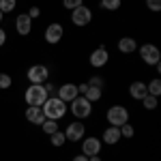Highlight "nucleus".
<instances>
[{"instance_id": "1", "label": "nucleus", "mask_w": 161, "mask_h": 161, "mask_svg": "<svg viewBox=\"0 0 161 161\" xmlns=\"http://www.w3.org/2000/svg\"><path fill=\"white\" fill-rule=\"evenodd\" d=\"M41 110H43V114H45V118L58 120V118H62V116L67 114V103H64L62 99H58V97H47L45 103L41 105Z\"/></svg>"}, {"instance_id": "2", "label": "nucleus", "mask_w": 161, "mask_h": 161, "mask_svg": "<svg viewBox=\"0 0 161 161\" xmlns=\"http://www.w3.org/2000/svg\"><path fill=\"white\" fill-rule=\"evenodd\" d=\"M47 97H50V95H47V90L43 88V84H30V86L26 88V103H28V105L41 108Z\"/></svg>"}, {"instance_id": "3", "label": "nucleus", "mask_w": 161, "mask_h": 161, "mask_svg": "<svg viewBox=\"0 0 161 161\" xmlns=\"http://www.w3.org/2000/svg\"><path fill=\"white\" fill-rule=\"evenodd\" d=\"M71 112H73V116H77V120H82V118H88L90 116V112H92V103L82 95H77L73 101H71Z\"/></svg>"}, {"instance_id": "4", "label": "nucleus", "mask_w": 161, "mask_h": 161, "mask_svg": "<svg viewBox=\"0 0 161 161\" xmlns=\"http://www.w3.org/2000/svg\"><path fill=\"white\" fill-rule=\"evenodd\" d=\"M108 123L112 127H120V125L129 123V112H127V108H123V105H112L110 110H108Z\"/></svg>"}, {"instance_id": "5", "label": "nucleus", "mask_w": 161, "mask_h": 161, "mask_svg": "<svg viewBox=\"0 0 161 161\" xmlns=\"http://www.w3.org/2000/svg\"><path fill=\"white\" fill-rule=\"evenodd\" d=\"M47 77H50V69L45 64H32L28 69V80L32 84H43V82H47Z\"/></svg>"}, {"instance_id": "6", "label": "nucleus", "mask_w": 161, "mask_h": 161, "mask_svg": "<svg viewBox=\"0 0 161 161\" xmlns=\"http://www.w3.org/2000/svg\"><path fill=\"white\" fill-rule=\"evenodd\" d=\"M140 56H142V60L146 62V64H157V62L161 60L159 47H157V45H153V43L142 45V47H140Z\"/></svg>"}, {"instance_id": "7", "label": "nucleus", "mask_w": 161, "mask_h": 161, "mask_svg": "<svg viewBox=\"0 0 161 161\" xmlns=\"http://www.w3.org/2000/svg\"><path fill=\"white\" fill-rule=\"evenodd\" d=\"M90 19H92V11H90L88 7H84V4L71 11V22H73L75 26H88Z\"/></svg>"}, {"instance_id": "8", "label": "nucleus", "mask_w": 161, "mask_h": 161, "mask_svg": "<svg viewBox=\"0 0 161 161\" xmlns=\"http://www.w3.org/2000/svg\"><path fill=\"white\" fill-rule=\"evenodd\" d=\"M84 133H86L84 123H82V120H75V123H71L69 127H67L64 137H67V140H71V142H80V140L84 137Z\"/></svg>"}, {"instance_id": "9", "label": "nucleus", "mask_w": 161, "mask_h": 161, "mask_svg": "<svg viewBox=\"0 0 161 161\" xmlns=\"http://www.w3.org/2000/svg\"><path fill=\"white\" fill-rule=\"evenodd\" d=\"M62 32H64V28L54 22V24H50L47 28H45V41L54 45V43H58V41L62 39Z\"/></svg>"}, {"instance_id": "10", "label": "nucleus", "mask_w": 161, "mask_h": 161, "mask_svg": "<svg viewBox=\"0 0 161 161\" xmlns=\"http://www.w3.org/2000/svg\"><path fill=\"white\" fill-rule=\"evenodd\" d=\"M99 150H101V140H97V137H86V140L82 142V153H84L86 157L99 155Z\"/></svg>"}, {"instance_id": "11", "label": "nucleus", "mask_w": 161, "mask_h": 161, "mask_svg": "<svg viewBox=\"0 0 161 161\" xmlns=\"http://www.w3.org/2000/svg\"><path fill=\"white\" fill-rule=\"evenodd\" d=\"M15 28H17V32L26 37L30 30H32V19L28 17V13H19L17 15V19H15Z\"/></svg>"}, {"instance_id": "12", "label": "nucleus", "mask_w": 161, "mask_h": 161, "mask_svg": "<svg viewBox=\"0 0 161 161\" xmlns=\"http://www.w3.org/2000/svg\"><path fill=\"white\" fill-rule=\"evenodd\" d=\"M108 58H110V54H108V50L105 47H97V50L90 54V64L92 67H105L108 64Z\"/></svg>"}, {"instance_id": "13", "label": "nucleus", "mask_w": 161, "mask_h": 161, "mask_svg": "<svg viewBox=\"0 0 161 161\" xmlns=\"http://www.w3.org/2000/svg\"><path fill=\"white\" fill-rule=\"evenodd\" d=\"M58 99H62L64 103L67 101H73L75 97H77V86L75 84H62L60 88H58V95H56Z\"/></svg>"}, {"instance_id": "14", "label": "nucleus", "mask_w": 161, "mask_h": 161, "mask_svg": "<svg viewBox=\"0 0 161 161\" xmlns=\"http://www.w3.org/2000/svg\"><path fill=\"white\" fill-rule=\"evenodd\" d=\"M26 118H28V123H32V125H41L43 120H45V114H43V110L37 108V105H28Z\"/></svg>"}, {"instance_id": "15", "label": "nucleus", "mask_w": 161, "mask_h": 161, "mask_svg": "<svg viewBox=\"0 0 161 161\" xmlns=\"http://www.w3.org/2000/svg\"><path fill=\"white\" fill-rule=\"evenodd\" d=\"M129 95H131V99H137L142 101L146 95H148V90H146V84L144 82H133L131 86H129Z\"/></svg>"}, {"instance_id": "16", "label": "nucleus", "mask_w": 161, "mask_h": 161, "mask_svg": "<svg viewBox=\"0 0 161 161\" xmlns=\"http://www.w3.org/2000/svg\"><path fill=\"white\" fill-rule=\"evenodd\" d=\"M120 127H108V129H105V131H103V142H105V144H116V142H118V140H120Z\"/></svg>"}, {"instance_id": "17", "label": "nucleus", "mask_w": 161, "mask_h": 161, "mask_svg": "<svg viewBox=\"0 0 161 161\" xmlns=\"http://www.w3.org/2000/svg\"><path fill=\"white\" fill-rule=\"evenodd\" d=\"M118 50L123 52V54H131V52H136V50H137L136 39H131V37H123L120 41H118Z\"/></svg>"}, {"instance_id": "18", "label": "nucleus", "mask_w": 161, "mask_h": 161, "mask_svg": "<svg viewBox=\"0 0 161 161\" xmlns=\"http://www.w3.org/2000/svg\"><path fill=\"white\" fill-rule=\"evenodd\" d=\"M41 127H43V133H47V136H52V133L58 131V123H56V120H50V118H45V120L41 123Z\"/></svg>"}, {"instance_id": "19", "label": "nucleus", "mask_w": 161, "mask_h": 161, "mask_svg": "<svg viewBox=\"0 0 161 161\" xmlns=\"http://www.w3.org/2000/svg\"><path fill=\"white\" fill-rule=\"evenodd\" d=\"M90 103L92 101H99L101 99V88H95V86H88V90H86V95H84Z\"/></svg>"}, {"instance_id": "20", "label": "nucleus", "mask_w": 161, "mask_h": 161, "mask_svg": "<svg viewBox=\"0 0 161 161\" xmlns=\"http://www.w3.org/2000/svg\"><path fill=\"white\" fill-rule=\"evenodd\" d=\"M146 90H148V95H153V97H159L161 95V80H153L148 86H146Z\"/></svg>"}, {"instance_id": "21", "label": "nucleus", "mask_w": 161, "mask_h": 161, "mask_svg": "<svg viewBox=\"0 0 161 161\" xmlns=\"http://www.w3.org/2000/svg\"><path fill=\"white\" fill-rule=\"evenodd\" d=\"M120 0H101V7L103 9H108V11H116V9H120Z\"/></svg>"}, {"instance_id": "22", "label": "nucleus", "mask_w": 161, "mask_h": 161, "mask_svg": "<svg viewBox=\"0 0 161 161\" xmlns=\"http://www.w3.org/2000/svg\"><path fill=\"white\" fill-rule=\"evenodd\" d=\"M157 103H159V101H157V97H153V95H146V97L142 99V105H144L146 110H155Z\"/></svg>"}, {"instance_id": "23", "label": "nucleus", "mask_w": 161, "mask_h": 161, "mask_svg": "<svg viewBox=\"0 0 161 161\" xmlns=\"http://www.w3.org/2000/svg\"><path fill=\"white\" fill-rule=\"evenodd\" d=\"M17 4V0H0V11L2 13H11Z\"/></svg>"}, {"instance_id": "24", "label": "nucleus", "mask_w": 161, "mask_h": 161, "mask_svg": "<svg viewBox=\"0 0 161 161\" xmlns=\"http://www.w3.org/2000/svg\"><path fill=\"white\" fill-rule=\"evenodd\" d=\"M50 137H52V144H54V146H62V144L67 142V137H64L62 131H56V133H52Z\"/></svg>"}, {"instance_id": "25", "label": "nucleus", "mask_w": 161, "mask_h": 161, "mask_svg": "<svg viewBox=\"0 0 161 161\" xmlns=\"http://www.w3.org/2000/svg\"><path fill=\"white\" fill-rule=\"evenodd\" d=\"M82 4H84L82 0H62V7H64V9H69V11H73V9L82 7Z\"/></svg>"}, {"instance_id": "26", "label": "nucleus", "mask_w": 161, "mask_h": 161, "mask_svg": "<svg viewBox=\"0 0 161 161\" xmlns=\"http://www.w3.org/2000/svg\"><path fill=\"white\" fill-rule=\"evenodd\" d=\"M133 133H136V131H133V127H131L129 123L120 125V136L123 137H133Z\"/></svg>"}, {"instance_id": "27", "label": "nucleus", "mask_w": 161, "mask_h": 161, "mask_svg": "<svg viewBox=\"0 0 161 161\" xmlns=\"http://www.w3.org/2000/svg\"><path fill=\"white\" fill-rule=\"evenodd\" d=\"M11 84H13L11 75H7V73H0V88H11Z\"/></svg>"}, {"instance_id": "28", "label": "nucleus", "mask_w": 161, "mask_h": 161, "mask_svg": "<svg viewBox=\"0 0 161 161\" xmlns=\"http://www.w3.org/2000/svg\"><path fill=\"white\" fill-rule=\"evenodd\" d=\"M146 7H148L150 11H161V0H146Z\"/></svg>"}, {"instance_id": "29", "label": "nucleus", "mask_w": 161, "mask_h": 161, "mask_svg": "<svg viewBox=\"0 0 161 161\" xmlns=\"http://www.w3.org/2000/svg\"><path fill=\"white\" fill-rule=\"evenodd\" d=\"M88 86L103 88V77H90V80H88Z\"/></svg>"}, {"instance_id": "30", "label": "nucleus", "mask_w": 161, "mask_h": 161, "mask_svg": "<svg viewBox=\"0 0 161 161\" xmlns=\"http://www.w3.org/2000/svg\"><path fill=\"white\" fill-rule=\"evenodd\" d=\"M39 15H41L39 7H30V11H28V17H30V19H37Z\"/></svg>"}, {"instance_id": "31", "label": "nucleus", "mask_w": 161, "mask_h": 161, "mask_svg": "<svg viewBox=\"0 0 161 161\" xmlns=\"http://www.w3.org/2000/svg\"><path fill=\"white\" fill-rule=\"evenodd\" d=\"M86 90H88V84H80L77 86V95H86Z\"/></svg>"}, {"instance_id": "32", "label": "nucleus", "mask_w": 161, "mask_h": 161, "mask_svg": "<svg viewBox=\"0 0 161 161\" xmlns=\"http://www.w3.org/2000/svg\"><path fill=\"white\" fill-rule=\"evenodd\" d=\"M4 41H7V35H4V30L0 28V45H4Z\"/></svg>"}, {"instance_id": "33", "label": "nucleus", "mask_w": 161, "mask_h": 161, "mask_svg": "<svg viewBox=\"0 0 161 161\" xmlns=\"http://www.w3.org/2000/svg\"><path fill=\"white\" fill-rule=\"evenodd\" d=\"M73 161H88V157L82 153V155H77V157H73Z\"/></svg>"}, {"instance_id": "34", "label": "nucleus", "mask_w": 161, "mask_h": 161, "mask_svg": "<svg viewBox=\"0 0 161 161\" xmlns=\"http://www.w3.org/2000/svg\"><path fill=\"white\" fill-rule=\"evenodd\" d=\"M88 161H101L99 155H92V157H88Z\"/></svg>"}, {"instance_id": "35", "label": "nucleus", "mask_w": 161, "mask_h": 161, "mask_svg": "<svg viewBox=\"0 0 161 161\" xmlns=\"http://www.w3.org/2000/svg\"><path fill=\"white\" fill-rule=\"evenodd\" d=\"M2 15H4V13H2V11H0V22H2Z\"/></svg>"}]
</instances>
